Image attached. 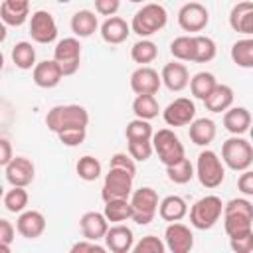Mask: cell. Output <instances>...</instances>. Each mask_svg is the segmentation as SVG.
Returning a JSON list of instances; mask_svg holds the SVG:
<instances>
[{"label": "cell", "mask_w": 253, "mask_h": 253, "mask_svg": "<svg viewBox=\"0 0 253 253\" xmlns=\"http://www.w3.org/2000/svg\"><path fill=\"white\" fill-rule=\"evenodd\" d=\"M89 113L81 105H55L45 115V126L59 134L69 128H87Z\"/></svg>", "instance_id": "6da1fadb"}, {"label": "cell", "mask_w": 253, "mask_h": 253, "mask_svg": "<svg viewBox=\"0 0 253 253\" xmlns=\"http://www.w3.org/2000/svg\"><path fill=\"white\" fill-rule=\"evenodd\" d=\"M168 22V12L162 4H156V2H150V4H144L140 10H136V14L132 16V22H130V30L140 36L142 40H146L148 36L160 32Z\"/></svg>", "instance_id": "7a4b0ae2"}, {"label": "cell", "mask_w": 253, "mask_h": 253, "mask_svg": "<svg viewBox=\"0 0 253 253\" xmlns=\"http://www.w3.org/2000/svg\"><path fill=\"white\" fill-rule=\"evenodd\" d=\"M152 146H154V152L158 154V160L166 168H170V166H174L186 158L184 144L180 142L178 134L170 128H160L158 132H154Z\"/></svg>", "instance_id": "3957f363"}, {"label": "cell", "mask_w": 253, "mask_h": 253, "mask_svg": "<svg viewBox=\"0 0 253 253\" xmlns=\"http://www.w3.org/2000/svg\"><path fill=\"white\" fill-rule=\"evenodd\" d=\"M221 160L235 172H245L253 164V146L241 136H231L221 144Z\"/></svg>", "instance_id": "277c9868"}, {"label": "cell", "mask_w": 253, "mask_h": 253, "mask_svg": "<svg viewBox=\"0 0 253 253\" xmlns=\"http://www.w3.org/2000/svg\"><path fill=\"white\" fill-rule=\"evenodd\" d=\"M223 206L225 204L217 196H204V198H200L190 208V223L196 229H202V231L211 229L219 221V217L223 213Z\"/></svg>", "instance_id": "5b68a950"}, {"label": "cell", "mask_w": 253, "mask_h": 253, "mask_svg": "<svg viewBox=\"0 0 253 253\" xmlns=\"http://www.w3.org/2000/svg\"><path fill=\"white\" fill-rule=\"evenodd\" d=\"M196 176H198L200 184L208 190L221 186V182L225 178L223 160L213 150H202L196 160Z\"/></svg>", "instance_id": "8992f818"}, {"label": "cell", "mask_w": 253, "mask_h": 253, "mask_svg": "<svg viewBox=\"0 0 253 253\" xmlns=\"http://www.w3.org/2000/svg\"><path fill=\"white\" fill-rule=\"evenodd\" d=\"M132 180H134V176L130 172L121 170V168H109V172L105 174V180H103V188H101L103 202L128 200L134 192Z\"/></svg>", "instance_id": "52a82bcc"}, {"label": "cell", "mask_w": 253, "mask_h": 253, "mask_svg": "<svg viewBox=\"0 0 253 253\" xmlns=\"http://www.w3.org/2000/svg\"><path fill=\"white\" fill-rule=\"evenodd\" d=\"M130 206H132V221L138 225H148L154 215L158 213V194L150 186H142L132 192L130 196Z\"/></svg>", "instance_id": "ba28073f"}, {"label": "cell", "mask_w": 253, "mask_h": 253, "mask_svg": "<svg viewBox=\"0 0 253 253\" xmlns=\"http://www.w3.org/2000/svg\"><path fill=\"white\" fill-rule=\"evenodd\" d=\"M53 59L65 75H73L81 63V43L77 38H63L53 47Z\"/></svg>", "instance_id": "9c48e42d"}, {"label": "cell", "mask_w": 253, "mask_h": 253, "mask_svg": "<svg viewBox=\"0 0 253 253\" xmlns=\"http://www.w3.org/2000/svg\"><path fill=\"white\" fill-rule=\"evenodd\" d=\"M162 119L168 126H186L196 121V105L188 97H178L162 111Z\"/></svg>", "instance_id": "30bf717a"}, {"label": "cell", "mask_w": 253, "mask_h": 253, "mask_svg": "<svg viewBox=\"0 0 253 253\" xmlns=\"http://www.w3.org/2000/svg\"><path fill=\"white\" fill-rule=\"evenodd\" d=\"M210 22V12L200 2H188L178 10V26L184 32H202Z\"/></svg>", "instance_id": "8fae6325"}, {"label": "cell", "mask_w": 253, "mask_h": 253, "mask_svg": "<svg viewBox=\"0 0 253 253\" xmlns=\"http://www.w3.org/2000/svg\"><path fill=\"white\" fill-rule=\"evenodd\" d=\"M30 36L36 43H51L57 38V24L45 10H36L30 18Z\"/></svg>", "instance_id": "7c38bea8"}, {"label": "cell", "mask_w": 253, "mask_h": 253, "mask_svg": "<svg viewBox=\"0 0 253 253\" xmlns=\"http://www.w3.org/2000/svg\"><path fill=\"white\" fill-rule=\"evenodd\" d=\"M4 174L12 188H26L36 178V166L26 156H14V160L4 168Z\"/></svg>", "instance_id": "4fadbf2b"}, {"label": "cell", "mask_w": 253, "mask_h": 253, "mask_svg": "<svg viewBox=\"0 0 253 253\" xmlns=\"http://www.w3.org/2000/svg\"><path fill=\"white\" fill-rule=\"evenodd\" d=\"M164 243L172 253H190L194 249V233L180 221L168 223V227L164 229Z\"/></svg>", "instance_id": "5bb4252c"}, {"label": "cell", "mask_w": 253, "mask_h": 253, "mask_svg": "<svg viewBox=\"0 0 253 253\" xmlns=\"http://www.w3.org/2000/svg\"><path fill=\"white\" fill-rule=\"evenodd\" d=\"M160 85H162V77L150 65L136 67L130 73V89L134 91V95H156Z\"/></svg>", "instance_id": "9a60e30c"}, {"label": "cell", "mask_w": 253, "mask_h": 253, "mask_svg": "<svg viewBox=\"0 0 253 253\" xmlns=\"http://www.w3.org/2000/svg\"><path fill=\"white\" fill-rule=\"evenodd\" d=\"M79 227H81V233L87 241H93L97 243L99 239H105L107 231H109V219L105 217V213L101 211H85L79 219Z\"/></svg>", "instance_id": "2e32d148"}, {"label": "cell", "mask_w": 253, "mask_h": 253, "mask_svg": "<svg viewBox=\"0 0 253 253\" xmlns=\"http://www.w3.org/2000/svg\"><path fill=\"white\" fill-rule=\"evenodd\" d=\"M32 79L42 89H53L61 83L63 71H61V67L57 65L55 59H43L32 69Z\"/></svg>", "instance_id": "e0dca14e"}, {"label": "cell", "mask_w": 253, "mask_h": 253, "mask_svg": "<svg viewBox=\"0 0 253 253\" xmlns=\"http://www.w3.org/2000/svg\"><path fill=\"white\" fill-rule=\"evenodd\" d=\"M105 247L111 253H130L134 247V235L132 229L123 225V223H115L109 227L107 235H105Z\"/></svg>", "instance_id": "ac0fdd59"}, {"label": "cell", "mask_w": 253, "mask_h": 253, "mask_svg": "<svg viewBox=\"0 0 253 253\" xmlns=\"http://www.w3.org/2000/svg\"><path fill=\"white\" fill-rule=\"evenodd\" d=\"M16 229L26 239H38L45 231V217L38 210H26L18 215Z\"/></svg>", "instance_id": "d6986e66"}, {"label": "cell", "mask_w": 253, "mask_h": 253, "mask_svg": "<svg viewBox=\"0 0 253 253\" xmlns=\"http://www.w3.org/2000/svg\"><path fill=\"white\" fill-rule=\"evenodd\" d=\"M162 83L166 85V89L178 93L182 89H186L190 85V73H188V67L180 61H170L162 67Z\"/></svg>", "instance_id": "ffe728a7"}, {"label": "cell", "mask_w": 253, "mask_h": 253, "mask_svg": "<svg viewBox=\"0 0 253 253\" xmlns=\"http://www.w3.org/2000/svg\"><path fill=\"white\" fill-rule=\"evenodd\" d=\"M229 26L235 32L253 38V2H237L229 12Z\"/></svg>", "instance_id": "44dd1931"}, {"label": "cell", "mask_w": 253, "mask_h": 253, "mask_svg": "<svg viewBox=\"0 0 253 253\" xmlns=\"http://www.w3.org/2000/svg\"><path fill=\"white\" fill-rule=\"evenodd\" d=\"M0 18L4 26H22L30 16V2L28 0H4L0 4Z\"/></svg>", "instance_id": "7402d4cb"}, {"label": "cell", "mask_w": 253, "mask_h": 253, "mask_svg": "<svg viewBox=\"0 0 253 253\" xmlns=\"http://www.w3.org/2000/svg\"><path fill=\"white\" fill-rule=\"evenodd\" d=\"M130 26L126 24V20H123L121 16H113V18H107L103 24H101V38L111 43V45H119L123 43L128 34H130Z\"/></svg>", "instance_id": "603a6c76"}, {"label": "cell", "mask_w": 253, "mask_h": 253, "mask_svg": "<svg viewBox=\"0 0 253 253\" xmlns=\"http://www.w3.org/2000/svg\"><path fill=\"white\" fill-rule=\"evenodd\" d=\"M223 126L233 136H239L251 128V113L245 107H231L223 113Z\"/></svg>", "instance_id": "cb8c5ba5"}, {"label": "cell", "mask_w": 253, "mask_h": 253, "mask_svg": "<svg viewBox=\"0 0 253 253\" xmlns=\"http://www.w3.org/2000/svg\"><path fill=\"white\" fill-rule=\"evenodd\" d=\"M158 215H160L164 221L176 223V221H180V219H184V217L188 215V204H186V200L180 198V196H166L164 200H160Z\"/></svg>", "instance_id": "d4e9b609"}, {"label": "cell", "mask_w": 253, "mask_h": 253, "mask_svg": "<svg viewBox=\"0 0 253 253\" xmlns=\"http://www.w3.org/2000/svg\"><path fill=\"white\" fill-rule=\"evenodd\" d=\"M71 32L75 34V38H89L97 32L99 28V20L95 16V12L91 10H77L71 16Z\"/></svg>", "instance_id": "484cf974"}, {"label": "cell", "mask_w": 253, "mask_h": 253, "mask_svg": "<svg viewBox=\"0 0 253 253\" xmlns=\"http://www.w3.org/2000/svg\"><path fill=\"white\" fill-rule=\"evenodd\" d=\"M206 109L211 113H225L233 105V89L225 83H217V87L211 91V95L204 101Z\"/></svg>", "instance_id": "4316f807"}, {"label": "cell", "mask_w": 253, "mask_h": 253, "mask_svg": "<svg viewBox=\"0 0 253 253\" xmlns=\"http://www.w3.org/2000/svg\"><path fill=\"white\" fill-rule=\"evenodd\" d=\"M215 132H217L215 123H213L211 119H206V117L196 119V121L190 125V140H192L194 144H198V146H208V144H211V140L215 138Z\"/></svg>", "instance_id": "83f0119b"}, {"label": "cell", "mask_w": 253, "mask_h": 253, "mask_svg": "<svg viewBox=\"0 0 253 253\" xmlns=\"http://www.w3.org/2000/svg\"><path fill=\"white\" fill-rule=\"evenodd\" d=\"M215 87H217L215 75L210 73V71H200V73H196V75L190 79V91H192V95H194L196 99H200V101H206V99L211 95V91H213Z\"/></svg>", "instance_id": "f1b7e54d"}, {"label": "cell", "mask_w": 253, "mask_h": 253, "mask_svg": "<svg viewBox=\"0 0 253 253\" xmlns=\"http://www.w3.org/2000/svg\"><path fill=\"white\" fill-rule=\"evenodd\" d=\"M12 63L18 67V69H34L38 63H36V49L30 42H18L14 43L12 47Z\"/></svg>", "instance_id": "f546056e"}, {"label": "cell", "mask_w": 253, "mask_h": 253, "mask_svg": "<svg viewBox=\"0 0 253 253\" xmlns=\"http://www.w3.org/2000/svg\"><path fill=\"white\" fill-rule=\"evenodd\" d=\"M132 113H134L136 119L150 121V119L158 117L160 105H158L154 95H136L134 101H132Z\"/></svg>", "instance_id": "4dcf8cb0"}, {"label": "cell", "mask_w": 253, "mask_h": 253, "mask_svg": "<svg viewBox=\"0 0 253 253\" xmlns=\"http://www.w3.org/2000/svg\"><path fill=\"white\" fill-rule=\"evenodd\" d=\"M231 59L243 69H253V38L237 40L231 45Z\"/></svg>", "instance_id": "1f68e13d"}, {"label": "cell", "mask_w": 253, "mask_h": 253, "mask_svg": "<svg viewBox=\"0 0 253 253\" xmlns=\"http://www.w3.org/2000/svg\"><path fill=\"white\" fill-rule=\"evenodd\" d=\"M105 217L111 223H121L126 219H132V206L130 200H111L105 202V210H103Z\"/></svg>", "instance_id": "d6a6232c"}, {"label": "cell", "mask_w": 253, "mask_h": 253, "mask_svg": "<svg viewBox=\"0 0 253 253\" xmlns=\"http://www.w3.org/2000/svg\"><path fill=\"white\" fill-rule=\"evenodd\" d=\"M215 53H217V45L210 36H202V34L194 36V61L196 63H208L215 57Z\"/></svg>", "instance_id": "836d02e7"}, {"label": "cell", "mask_w": 253, "mask_h": 253, "mask_svg": "<svg viewBox=\"0 0 253 253\" xmlns=\"http://www.w3.org/2000/svg\"><path fill=\"white\" fill-rule=\"evenodd\" d=\"M156 55H158V47L152 40H138L130 47V57L134 63H140V67H146L148 63H152Z\"/></svg>", "instance_id": "e575fe53"}, {"label": "cell", "mask_w": 253, "mask_h": 253, "mask_svg": "<svg viewBox=\"0 0 253 253\" xmlns=\"http://www.w3.org/2000/svg\"><path fill=\"white\" fill-rule=\"evenodd\" d=\"M170 53L176 61H194V36H178L170 42Z\"/></svg>", "instance_id": "d590c367"}, {"label": "cell", "mask_w": 253, "mask_h": 253, "mask_svg": "<svg viewBox=\"0 0 253 253\" xmlns=\"http://www.w3.org/2000/svg\"><path fill=\"white\" fill-rule=\"evenodd\" d=\"M223 229L229 235V239L241 237L253 231V219L241 215H223Z\"/></svg>", "instance_id": "8d00e7d4"}, {"label": "cell", "mask_w": 253, "mask_h": 253, "mask_svg": "<svg viewBox=\"0 0 253 253\" xmlns=\"http://www.w3.org/2000/svg\"><path fill=\"white\" fill-rule=\"evenodd\" d=\"M75 170H77V174H79L81 180H85V182H95V180L101 176L103 166H101V162H99L95 156L85 154V156H81V158L77 160Z\"/></svg>", "instance_id": "74e56055"}, {"label": "cell", "mask_w": 253, "mask_h": 253, "mask_svg": "<svg viewBox=\"0 0 253 253\" xmlns=\"http://www.w3.org/2000/svg\"><path fill=\"white\" fill-rule=\"evenodd\" d=\"M125 136H126V142H132V140H152L154 130H152L148 121L132 119L126 125V128H125Z\"/></svg>", "instance_id": "f35d334b"}, {"label": "cell", "mask_w": 253, "mask_h": 253, "mask_svg": "<svg viewBox=\"0 0 253 253\" xmlns=\"http://www.w3.org/2000/svg\"><path fill=\"white\" fill-rule=\"evenodd\" d=\"M28 200H30V196H28V192H26V188H12V190H8L6 194H4V208L8 210V211H12V213H22V211H26V206H28Z\"/></svg>", "instance_id": "ab89813d"}, {"label": "cell", "mask_w": 253, "mask_h": 253, "mask_svg": "<svg viewBox=\"0 0 253 253\" xmlns=\"http://www.w3.org/2000/svg\"><path fill=\"white\" fill-rule=\"evenodd\" d=\"M166 174H168V180L174 184H188L196 176V168L192 166V162L188 158H184L182 162L166 168Z\"/></svg>", "instance_id": "60d3db41"}, {"label": "cell", "mask_w": 253, "mask_h": 253, "mask_svg": "<svg viewBox=\"0 0 253 253\" xmlns=\"http://www.w3.org/2000/svg\"><path fill=\"white\" fill-rule=\"evenodd\" d=\"M223 215H241L253 219V204L247 198H233L223 206Z\"/></svg>", "instance_id": "b9f144b4"}, {"label": "cell", "mask_w": 253, "mask_h": 253, "mask_svg": "<svg viewBox=\"0 0 253 253\" xmlns=\"http://www.w3.org/2000/svg\"><path fill=\"white\" fill-rule=\"evenodd\" d=\"M130 253H166V243L156 235H144L134 243Z\"/></svg>", "instance_id": "7bdbcfd3"}, {"label": "cell", "mask_w": 253, "mask_h": 253, "mask_svg": "<svg viewBox=\"0 0 253 253\" xmlns=\"http://www.w3.org/2000/svg\"><path fill=\"white\" fill-rule=\"evenodd\" d=\"M154 152L152 140H132L128 142V154L134 162H146Z\"/></svg>", "instance_id": "ee69618b"}, {"label": "cell", "mask_w": 253, "mask_h": 253, "mask_svg": "<svg viewBox=\"0 0 253 253\" xmlns=\"http://www.w3.org/2000/svg\"><path fill=\"white\" fill-rule=\"evenodd\" d=\"M87 136V128H69V130H63L57 134V138L61 140V144L73 148V146H79Z\"/></svg>", "instance_id": "f6af8a7d"}, {"label": "cell", "mask_w": 253, "mask_h": 253, "mask_svg": "<svg viewBox=\"0 0 253 253\" xmlns=\"http://www.w3.org/2000/svg\"><path fill=\"white\" fill-rule=\"evenodd\" d=\"M109 168H121V170L130 172L132 176L136 174V164H134V160L130 158V154H126V152H115V154L111 156Z\"/></svg>", "instance_id": "bcb514c9"}, {"label": "cell", "mask_w": 253, "mask_h": 253, "mask_svg": "<svg viewBox=\"0 0 253 253\" xmlns=\"http://www.w3.org/2000/svg\"><path fill=\"white\" fill-rule=\"evenodd\" d=\"M229 247L233 253H253V231L247 235L229 239Z\"/></svg>", "instance_id": "7dc6e473"}, {"label": "cell", "mask_w": 253, "mask_h": 253, "mask_svg": "<svg viewBox=\"0 0 253 253\" xmlns=\"http://www.w3.org/2000/svg\"><path fill=\"white\" fill-rule=\"evenodd\" d=\"M119 8H121V2H119V0H95V10H97V14H101V16L113 18Z\"/></svg>", "instance_id": "c3c4849f"}, {"label": "cell", "mask_w": 253, "mask_h": 253, "mask_svg": "<svg viewBox=\"0 0 253 253\" xmlns=\"http://www.w3.org/2000/svg\"><path fill=\"white\" fill-rule=\"evenodd\" d=\"M16 225H12V221L8 219H0V245H10L16 237Z\"/></svg>", "instance_id": "681fc988"}, {"label": "cell", "mask_w": 253, "mask_h": 253, "mask_svg": "<svg viewBox=\"0 0 253 253\" xmlns=\"http://www.w3.org/2000/svg\"><path fill=\"white\" fill-rule=\"evenodd\" d=\"M237 188L243 196H253V170H245L237 178Z\"/></svg>", "instance_id": "f907efd6"}, {"label": "cell", "mask_w": 253, "mask_h": 253, "mask_svg": "<svg viewBox=\"0 0 253 253\" xmlns=\"http://www.w3.org/2000/svg\"><path fill=\"white\" fill-rule=\"evenodd\" d=\"M12 160H14V156H12V144H10V140L8 138H0V164L6 168Z\"/></svg>", "instance_id": "816d5d0a"}, {"label": "cell", "mask_w": 253, "mask_h": 253, "mask_svg": "<svg viewBox=\"0 0 253 253\" xmlns=\"http://www.w3.org/2000/svg\"><path fill=\"white\" fill-rule=\"evenodd\" d=\"M91 247H93V241H87V239H81V241H75L69 249V253H91Z\"/></svg>", "instance_id": "f5cc1de1"}, {"label": "cell", "mask_w": 253, "mask_h": 253, "mask_svg": "<svg viewBox=\"0 0 253 253\" xmlns=\"http://www.w3.org/2000/svg\"><path fill=\"white\" fill-rule=\"evenodd\" d=\"M91 253H109V249H107V247H103V245H99V243H93Z\"/></svg>", "instance_id": "db71d44e"}, {"label": "cell", "mask_w": 253, "mask_h": 253, "mask_svg": "<svg viewBox=\"0 0 253 253\" xmlns=\"http://www.w3.org/2000/svg\"><path fill=\"white\" fill-rule=\"evenodd\" d=\"M0 253H12L10 245H0Z\"/></svg>", "instance_id": "11a10c76"}, {"label": "cell", "mask_w": 253, "mask_h": 253, "mask_svg": "<svg viewBox=\"0 0 253 253\" xmlns=\"http://www.w3.org/2000/svg\"><path fill=\"white\" fill-rule=\"evenodd\" d=\"M249 134H251V140H253V123H251V128H249Z\"/></svg>", "instance_id": "9f6ffc18"}]
</instances>
